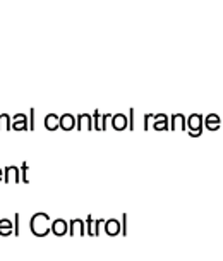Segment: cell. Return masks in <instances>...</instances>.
Returning <instances> with one entry per match:
<instances>
[{
    "instance_id": "1",
    "label": "cell",
    "mask_w": 223,
    "mask_h": 261,
    "mask_svg": "<svg viewBox=\"0 0 223 261\" xmlns=\"http://www.w3.org/2000/svg\"><path fill=\"white\" fill-rule=\"evenodd\" d=\"M30 228L35 236L45 237L46 234H50V217L43 212L35 213L30 220Z\"/></svg>"
},
{
    "instance_id": "2",
    "label": "cell",
    "mask_w": 223,
    "mask_h": 261,
    "mask_svg": "<svg viewBox=\"0 0 223 261\" xmlns=\"http://www.w3.org/2000/svg\"><path fill=\"white\" fill-rule=\"evenodd\" d=\"M185 133L192 138H198L203 134V115L192 114L189 119H185Z\"/></svg>"
},
{
    "instance_id": "3",
    "label": "cell",
    "mask_w": 223,
    "mask_h": 261,
    "mask_svg": "<svg viewBox=\"0 0 223 261\" xmlns=\"http://www.w3.org/2000/svg\"><path fill=\"white\" fill-rule=\"evenodd\" d=\"M4 180H6V184H11V182L17 184V182H21V172H19V169H17V167H14V165L6 167V169H4Z\"/></svg>"
},
{
    "instance_id": "4",
    "label": "cell",
    "mask_w": 223,
    "mask_h": 261,
    "mask_svg": "<svg viewBox=\"0 0 223 261\" xmlns=\"http://www.w3.org/2000/svg\"><path fill=\"white\" fill-rule=\"evenodd\" d=\"M67 230H69V222H66L64 218H57V220H53L50 223V232H53V234L59 237L66 236Z\"/></svg>"
},
{
    "instance_id": "5",
    "label": "cell",
    "mask_w": 223,
    "mask_h": 261,
    "mask_svg": "<svg viewBox=\"0 0 223 261\" xmlns=\"http://www.w3.org/2000/svg\"><path fill=\"white\" fill-rule=\"evenodd\" d=\"M185 115L184 114H174L169 117V129L170 130H185Z\"/></svg>"
},
{
    "instance_id": "6",
    "label": "cell",
    "mask_w": 223,
    "mask_h": 261,
    "mask_svg": "<svg viewBox=\"0 0 223 261\" xmlns=\"http://www.w3.org/2000/svg\"><path fill=\"white\" fill-rule=\"evenodd\" d=\"M11 129L14 130H30L27 129V115L26 114H16L12 117Z\"/></svg>"
},
{
    "instance_id": "7",
    "label": "cell",
    "mask_w": 223,
    "mask_h": 261,
    "mask_svg": "<svg viewBox=\"0 0 223 261\" xmlns=\"http://www.w3.org/2000/svg\"><path fill=\"white\" fill-rule=\"evenodd\" d=\"M79 230V236H85L86 234V225L82 220H79V218H74V220L69 222V230L67 234L69 236H76Z\"/></svg>"
},
{
    "instance_id": "8",
    "label": "cell",
    "mask_w": 223,
    "mask_h": 261,
    "mask_svg": "<svg viewBox=\"0 0 223 261\" xmlns=\"http://www.w3.org/2000/svg\"><path fill=\"white\" fill-rule=\"evenodd\" d=\"M59 127L64 130H72L76 127V117L72 114H64L62 117H59Z\"/></svg>"
},
{
    "instance_id": "9",
    "label": "cell",
    "mask_w": 223,
    "mask_h": 261,
    "mask_svg": "<svg viewBox=\"0 0 223 261\" xmlns=\"http://www.w3.org/2000/svg\"><path fill=\"white\" fill-rule=\"evenodd\" d=\"M105 232L106 236H119L120 234V222L117 218H108V220H105Z\"/></svg>"
},
{
    "instance_id": "10",
    "label": "cell",
    "mask_w": 223,
    "mask_h": 261,
    "mask_svg": "<svg viewBox=\"0 0 223 261\" xmlns=\"http://www.w3.org/2000/svg\"><path fill=\"white\" fill-rule=\"evenodd\" d=\"M203 124L206 125V129L218 130V129H220L221 119H220V115H218V114H210V115H206V117H204Z\"/></svg>"
},
{
    "instance_id": "11",
    "label": "cell",
    "mask_w": 223,
    "mask_h": 261,
    "mask_svg": "<svg viewBox=\"0 0 223 261\" xmlns=\"http://www.w3.org/2000/svg\"><path fill=\"white\" fill-rule=\"evenodd\" d=\"M76 127L77 130H81L82 127H86V130H93V119L90 114H81L76 117Z\"/></svg>"
},
{
    "instance_id": "12",
    "label": "cell",
    "mask_w": 223,
    "mask_h": 261,
    "mask_svg": "<svg viewBox=\"0 0 223 261\" xmlns=\"http://www.w3.org/2000/svg\"><path fill=\"white\" fill-rule=\"evenodd\" d=\"M112 125H114L115 130H124L129 125V117H125L124 114L112 115Z\"/></svg>"
},
{
    "instance_id": "13",
    "label": "cell",
    "mask_w": 223,
    "mask_h": 261,
    "mask_svg": "<svg viewBox=\"0 0 223 261\" xmlns=\"http://www.w3.org/2000/svg\"><path fill=\"white\" fill-rule=\"evenodd\" d=\"M153 127L155 130H169V117L165 114H158V115H153Z\"/></svg>"
},
{
    "instance_id": "14",
    "label": "cell",
    "mask_w": 223,
    "mask_h": 261,
    "mask_svg": "<svg viewBox=\"0 0 223 261\" xmlns=\"http://www.w3.org/2000/svg\"><path fill=\"white\" fill-rule=\"evenodd\" d=\"M45 127L48 130H57L59 129V115L48 114L45 117Z\"/></svg>"
},
{
    "instance_id": "15",
    "label": "cell",
    "mask_w": 223,
    "mask_h": 261,
    "mask_svg": "<svg viewBox=\"0 0 223 261\" xmlns=\"http://www.w3.org/2000/svg\"><path fill=\"white\" fill-rule=\"evenodd\" d=\"M0 236H12L11 218H2V220H0Z\"/></svg>"
},
{
    "instance_id": "16",
    "label": "cell",
    "mask_w": 223,
    "mask_h": 261,
    "mask_svg": "<svg viewBox=\"0 0 223 261\" xmlns=\"http://www.w3.org/2000/svg\"><path fill=\"white\" fill-rule=\"evenodd\" d=\"M0 129L11 130V115H7V114L0 115Z\"/></svg>"
},
{
    "instance_id": "17",
    "label": "cell",
    "mask_w": 223,
    "mask_h": 261,
    "mask_svg": "<svg viewBox=\"0 0 223 261\" xmlns=\"http://www.w3.org/2000/svg\"><path fill=\"white\" fill-rule=\"evenodd\" d=\"M93 127H95L96 130H101V115L98 110H95V114H93Z\"/></svg>"
},
{
    "instance_id": "18",
    "label": "cell",
    "mask_w": 223,
    "mask_h": 261,
    "mask_svg": "<svg viewBox=\"0 0 223 261\" xmlns=\"http://www.w3.org/2000/svg\"><path fill=\"white\" fill-rule=\"evenodd\" d=\"M12 236H19V213L14 215V222H12Z\"/></svg>"
},
{
    "instance_id": "19",
    "label": "cell",
    "mask_w": 223,
    "mask_h": 261,
    "mask_svg": "<svg viewBox=\"0 0 223 261\" xmlns=\"http://www.w3.org/2000/svg\"><path fill=\"white\" fill-rule=\"evenodd\" d=\"M19 172H21V180L24 184H30V179H27V163L24 162L22 163V167L19 169Z\"/></svg>"
},
{
    "instance_id": "20",
    "label": "cell",
    "mask_w": 223,
    "mask_h": 261,
    "mask_svg": "<svg viewBox=\"0 0 223 261\" xmlns=\"http://www.w3.org/2000/svg\"><path fill=\"white\" fill-rule=\"evenodd\" d=\"M103 223H105V220H101V218L95 222V227H93V236H98L100 234V227L103 225Z\"/></svg>"
},
{
    "instance_id": "21",
    "label": "cell",
    "mask_w": 223,
    "mask_h": 261,
    "mask_svg": "<svg viewBox=\"0 0 223 261\" xmlns=\"http://www.w3.org/2000/svg\"><path fill=\"white\" fill-rule=\"evenodd\" d=\"M85 225L88 227V234H90V236H93V217H88L86 218V223H85Z\"/></svg>"
},
{
    "instance_id": "22",
    "label": "cell",
    "mask_w": 223,
    "mask_h": 261,
    "mask_svg": "<svg viewBox=\"0 0 223 261\" xmlns=\"http://www.w3.org/2000/svg\"><path fill=\"white\" fill-rule=\"evenodd\" d=\"M120 228H122V234L124 236L127 234V215H125V213L122 215V225H120Z\"/></svg>"
},
{
    "instance_id": "23",
    "label": "cell",
    "mask_w": 223,
    "mask_h": 261,
    "mask_svg": "<svg viewBox=\"0 0 223 261\" xmlns=\"http://www.w3.org/2000/svg\"><path fill=\"white\" fill-rule=\"evenodd\" d=\"M153 119V114H146L145 115V130H148V127H150V120Z\"/></svg>"
},
{
    "instance_id": "24",
    "label": "cell",
    "mask_w": 223,
    "mask_h": 261,
    "mask_svg": "<svg viewBox=\"0 0 223 261\" xmlns=\"http://www.w3.org/2000/svg\"><path fill=\"white\" fill-rule=\"evenodd\" d=\"M108 117H112L110 114H106V115H103V117H101V130L106 129V120H108Z\"/></svg>"
},
{
    "instance_id": "25",
    "label": "cell",
    "mask_w": 223,
    "mask_h": 261,
    "mask_svg": "<svg viewBox=\"0 0 223 261\" xmlns=\"http://www.w3.org/2000/svg\"><path fill=\"white\" fill-rule=\"evenodd\" d=\"M129 115H131V122H129V127L134 130V109L129 110Z\"/></svg>"
},
{
    "instance_id": "26",
    "label": "cell",
    "mask_w": 223,
    "mask_h": 261,
    "mask_svg": "<svg viewBox=\"0 0 223 261\" xmlns=\"http://www.w3.org/2000/svg\"><path fill=\"white\" fill-rule=\"evenodd\" d=\"M2 179H4V170L0 169V180H2Z\"/></svg>"
}]
</instances>
